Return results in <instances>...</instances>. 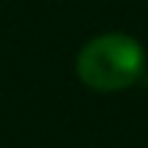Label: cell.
<instances>
[{"label": "cell", "mask_w": 148, "mask_h": 148, "mask_svg": "<svg viewBox=\"0 0 148 148\" xmlns=\"http://www.w3.org/2000/svg\"><path fill=\"white\" fill-rule=\"evenodd\" d=\"M145 69V52L126 33L96 36L77 55V77L99 93H115L137 82Z\"/></svg>", "instance_id": "1"}]
</instances>
